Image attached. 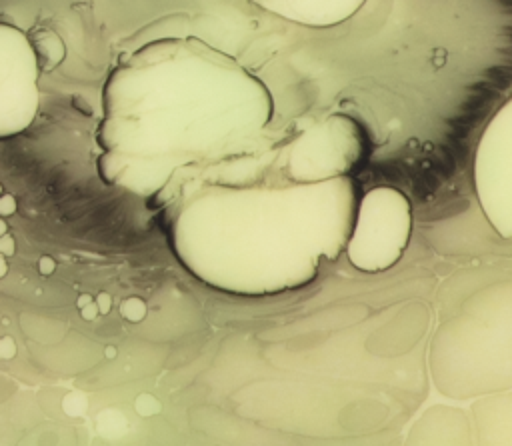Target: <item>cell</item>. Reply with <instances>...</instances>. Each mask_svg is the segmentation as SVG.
I'll return each mask as SVG.
<instances>
[{"label":"cell","mask_w":512,"mask_h":446,"mask_svg":"<svg viewBox=\"0 0 512 446\" xmlns=\"http://www.w3.org/2000/svg\"><path fill=\"white\" fill-rule=\"evenodd\" d=\"M264 84L200 40H162L122 62L104 86L102 176L124 190H160L188 164L248 146L268 124Z\"/></svg>","instance_id":"cell-1"},{"label":"cell","mask_w":512,"mask_h":446,"mask_svg":"<svg viewBox=\"0 0 512 446\" xmlns=\"http://www.w3.org/2000/svg\"><path fill=\"white\" fill-rule=\"evenodd\" d=\"M346 178L286 188H206L174 220L178 258L204 282L232 292H278L314 278L352 232Z\"/></svg>","instance_id":"cell-2"},{"label":"cell","mask_w":512,"mask_h":446,"mask_svg":"<svg viewBox=\"0 0 512 446\" xmlns=\"http://www.w3.org/2000/svg\"><path fill=\"white\" fill-rule=\"evenodd\" d=\"M430 374L448 398L512 390V270H488L446 312L430 342Z\"/></svg>","instance_id":"cell-3"},{"label":"cell","mask_w":512,"mask_h":446,"mask_svg":"<svg viewBox=\"0 0 512 446\" xmlns=\"http://www.w3.org/2000/svg\"><path fill=\"white\" fill-rule=\"evenodd\" d=\"M410 230L412 210L400 190L392 186L368 190L356 208L346 244L350 264L362 272L388 270L404 254Z\"/></svg>","instance_id":"cell-4"},{"label":"cell","mask_w":512,"mask_h":446,"mask_svg":"<svg viewBox=\"0 0 512 446\" xmlns=\"http://www.w3.org/2000/svg\"><path fill=\"white\" fill-rule=\"evenodd\" d=\"M364 136L360 126L336 114L302 132L284 156V176L294 184H320L346 174L362 160Z\"/></svg>","instance_id":"cell-5"},{"label":"cell","mask_w":512,"mask_h":446,"mask_svg":"<svg viewBox=\"0 0 512 446\" xmlns=\"http://www.w3.org/2000/svg\"><path fill=\"white\" fill-rule=\"evenodd\" d=\"M38 104L36 52L22 30L0 24V138L26 130Z\"/></svg>","instance_id":"cell-6"},{"label":"cell","mask_w":512,"mask_h":446,"mask_svg":"<svg viewBox=\"0 0 512 446\" xmlns=\"http://www.w3.org/2000/svg\"><path fill=\"white\" fill-rule=\"evenodd\" d=\"M406 446H476L472 418L452 406H432L412 426Z\"/></svg>","instance_id":"cell-7"},{"label":"cell","mask_w":512,"mask_h":446,"mask_svg":"<svg viewBox=\"0 0 512 446\" xmlns=\"http://www.w3.org/2000/svg\"><path fill=\"white\" fill-rule=\"evenodd\" d=\"M362 0H260L268 12L304 26H334L348 20Z\"/></svg>","instance_id":"cell-8"},{"label":"cell","mask_w":512,"mask_h":446,"mask_svg":"<svg viewBox=\"0 0 512 446\" xmlns=\"http://www.w3.org/2000/svg\"><path fill=\"white\" fill-rule=\"evenodd\" d=\"M470 414L476 446H512V390L476 398Z\"/></svg>","instance_id":"cell-9"},{"label":"cell","mask_w":512,"mask_h":446,"mask_svg":"<svg viewBox=\"0 0 512 446\" xmlns=\"http://www.w3.org/2000/svg\"><path fill=\"white\" fill-rule=\"evenodd\" d=\"M120 314L128 322H140L146 316V304L140 298H126L120 304Z\"/></svg>","instance_id":"cell-10"},{"label":"cell","mask_w":512,"mask_h":446,"mask_svg":"<svg viewBox=\"0 0 512 446\" xmlns=\"http://www.w3.org/2000/svg\"><path fill=\"white\" fill-rule=\"evenodd\" d=\"M158 408H160L158 400H156L154 396H150V394H142V396L136 400V410H138L142 416H150V414H154Z\"/></svg>","instance_id":"cell-11"},{"label":"cell","mask_w":512,"mask_h":446,"mask_svg":"<svg viewBox=\"0 0 512 446\" xmlns=\"http://www.w3.org/2000/svg\"><path fill=\"white\" fill-rule=\"evenodd\" d=\"M14 354H16V342L10 336H2V340H0V356L4 360H8Z\"/></svg>","instance_id":"cell-12"},{"label":"cell","mask_w":512,"mask_h":446,"mask_svg":"<svg viewBox=\"0 0 512 446\" xmlns=\"http://www.w3.org/2000/svg\"><path fill=\"white\" fill-rule=\"evenodd\" d=\"M94 302H96V306H98V310H100L102 314H108V312H110V296H108L106 292L98 294Z\"/></svg>","instance_id":"cell-13"},{"label":"cell","mask_w":512,"mask_h":446,"mask_svg":"<svg viewBox=\"0 0 512 446\" xmlns=\"http://www.w3.org/2000/svg\"><path fill=\"white\" fill-rule=\"evenodd\" d=\"M10 204H16L14 198H12L10 194H4V196H2V214H4V216H8V214L14 210Z\"/></svg>","instance_id":"cell-14"},{"label":"cell","mask_w":512,"mask_h":446,"mask_svg":"<svg viewBox=\"0 0 512 446\" xmlns=\"http://www.w3.org/2000/svg\"><path fill=\"white\" fill-rule=\"evenodd\" d=\"M80 312H82V316H84V318H86V320H92V318H94V316H96V314H98V312H100V310H98V306H96V302H92V304H88V306H86V308H82V310H80Z\"/></svg>","instance_id":"cell-15"},{"label":"cell","mask_w":512,"mask_h":446,"mask_svg":"<svg viewBox=\"0 0 512 446\" xmlns=\"http://www.w3.org/2000/svg\"><path fill=\"white\" fill-rule=\"evenodd\" d=\"M40 270H42V274H50L54 270V262L50 258H42L40 260Z\"/></svg>","instance_id":"cell-16"},{"label":"cell","mask_w":512,"mask_h":446,"mask_svg":"<svg viewBox=\"0 0 512 446\" xmlns=\"http://www.w3.org/2000/svg\"><path fill=\"white\" fill-rule=\"evenodd\" d=\"M88 304H92V296L84 294V296H80V298H78V308H80V310H82V308H86Z\"/></svg>","instance_id":"cell-17"}]
</instances>
